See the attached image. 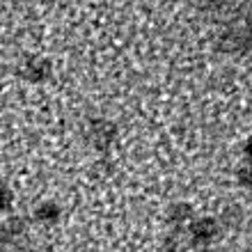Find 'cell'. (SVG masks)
I'll return each instance as SVG.
<instances>
[{"label": "cell", "instance_id": "cell-8", "mask_svg": "<svg viewBox=\"0 0 252 252\" xmlns=\"http://www.w3.org/2000/svg\"><path fill=\"white\" fill-rule=\"evenodd\" d=\"M243 220H246V216H243V211H241L239 206H227L225 211H222V216H220L218 225L227 227V229H239L243 225Z\"/></svg>", "mask_w": 252, "mask_h": 252}, {"label": "cell", "instance_id": "cell-3", "mask_svg": "<svg viewBox=\"0 0 252 252\" xmlns=\"http://www.w3.org/2000/svg\"><path fill=\"white\" fill-rule=\"evenodd\" d=\"M117 124L106 117H99V120H92L87 126V140L92 142V147L96 152H110V147L115 145L117 140Z\"/></svg>", "mask_w": 252, "mask_h": 252}, {"label": "cell", "instance_id": "cell-2", "mask_svg": "<svg viewBox=\"0 0 252 252\" xmlns=\"http://www.w3.org/2000/svg\"><path fill=\"white\" fill-rule=\"evenodd\" d=\"M28 232V220L21 216H9L0 222V248L2 250H21L23 252V239Z\"/></svg>", "mask_w": 252, "mask_h": 252}, {"label": "cell", "instance_id": "cell-7", "mask_svg": "<svg viewBox=\"0 0 252 252\" xmlns=\"http://www.w3.org/2000/svg\"><path fill=\"white\" fill-rule=\"evenodd\" d=\"M34 218L41 225H55L60 220V206L55 202H41L34 206Z\"/></svg>", "mask_w": 252, "mask_h": 252}, {"label": "cell", "instance_id": "cell-6", "mask_svg": "<svg viewBox=\"0 0 252 252\" xmlns=\"http://www.w3.org/2000/svg\"><path fill=\"white\" fill-rule=\"evenodd\" d=\"M167 220L172 222L174 229H186L188 222L192 220V206L186 202H177L167 209Z\"/></svg>", "mask_w": 252, "mask_h": 252}, {"label": "cell", "instance_id": "cell-9", "mask_svg": "<svg viewBox=\"0 0 252 252\" xmlns=\"http://www.w3.org/2000/svg\"><path fill=\"white\" fill-rule=\"evenodd\" d=\"M186 250H188V241L181 239V229H174L165 239V252H186Z\"/></svg>", "mask_w": 252, "mask_h": 252}, {"label": "cell", "instance_id": "cell-13", "mask_svg": "<svg viewBox=\"0 0 252 252\" xmlns=\"http://www.w3.org/2000/svg\"><path fill=\"white\" fill-rule=\"evenodd\" d=\"M5 252H21V250H5Z\"/></svg>", "mask_w": 252, "mask_h": 252}, {"label": "cell", "instance_id": "cell-4", "mask_svg": "<svg viewBox=\"0 0 252 252\" xmlns=\"http://www.w3.org/2000/svg\"><path fill=\"white\" fill-rule=\"evenodd\" d=\"M21 80L26 83H32V85H39V83H46L51 76H53V64L48 58H41V55H30L19 64L16 69Z\"/></svg>", "mask_w": 252, "mask_h": 252}, {"label": "cell", "instance_id": "cell-10", "mask_svg": "<svg viewBox=\"0 0 252 252\" xmlns=\"http://www.w3.org/2000/svg\"><path fill=\"white\" fill-rule=\"evenodd\" d=\"M236 181H239V186L243 188H252V165L246 163V165H241L236 170Z\"/></svg>", "mask_w": 252, "mask_h": 252}, {"label": "cell", "instance_id": "cell-12", "mask_svg": "<svg viewBox=\"0 0 252 252\" xmlns=\"http://www.w3.org/2000/svg\"><path fill=\"white\" fill-rule=\"evenodd\" d=\"M246 158H248V163L252 165V138L246 142Z\"/></svg>", "mask_w": 252, "mask_h": 252}, {"label": "cell", "instance_id": "cell-11", "mask_svg": "<svg viewBox=\"0 0 252 252\" xmlns=\"http://www.w3.org/2000/svg\"><path fill=\"white\" fill-rule=\"evenodd\" d=\"M14 204V192L9 186H5V184H0V213L2 211H9Z\"/></svg>", "mask_w": 252, "mask_h": 252}, {"label": "cell", "instance_id": "cell-1", "mask_svg": "<svg viewBox=\"0 0 252 252\" xmlns=\"http://www.w3.org/2000/svg\"><path fill=\"white\" fill-rule=\"evenodd\" d=\"M218 236H220V225H218V220H213V218L190 220L188 227H186L188 248H195V250H204V248H209Z\"/></svg>", "mask_w": 252, "mask_h": 252}, {"label": "cell", "instance_id": "cell-5", "mask_svg": "<svg viewBox=\"0 0 252 252\" xmlns=\"http://www.w3.org/2000/svg\"><path fill=\"white\" fill-rule=\"evenodd\" d=\"M220 48L227 53H248L252 48V32L246 28H232L222 34Z\"/></svg>", "mask_w": 252, "mask_h": 252}]
</instances>
